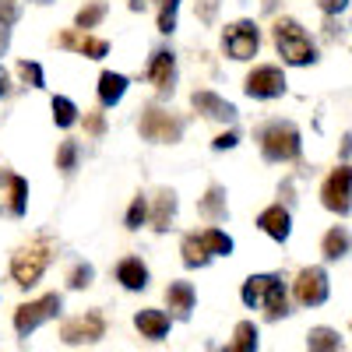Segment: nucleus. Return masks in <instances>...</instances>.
<instances>
[{
    "label": "nucleus",
    "mask_w": 352,
    "mask_h": 352,
    "mask_svg": "<svg viewBox=\"0 0 352 352\" xmlns=\"http://www.w3.org/2000/svg\"><path fill=\"white\" fill-rule=\"evenodd\" d=\"M272 36H275V50H278V56L285 64H292V67L317 64V46L310 43L307 28L296 18H278L275 28H272Z\"/></svg>",
    "instance_id": "obj_1"
},
{
    "label": "nucleus",
    "mask_w": 352,
    "mask_h": 352,
    "mask_svg": "<svg viewBox=\"0 0 352 352\" xmlns=\"http://www.w3.org/2000/svg\"><path fill=\"white\" fill-rule=\"evenodd\" d=\"M257 138H261V155L268 162H292V159H300V152H303L300 127L289 124V120L264 124Z\"/></svg>",
    "instance_id": "obj_2"
},
{
    "label": "nucleus",
    "mask_w": 352,
    "mask_h": 352,
    "mask_svg": "<svg viewBox=\"0 0 352 352\" xmlns=\"http://www.w3.org/2000/svg\"><path fill=\"white\" fill-rule=\"evenodd\" d=\"M60 310H64V296H60V292H46V296H39V300H28V303H21L14 310V331L21 338H28L36 328H43L46 320L60 317Z\"/></svg>",
    "instance_id": "obj_3"
},
{
    "label": "nucleus",
    "mask_w": 352,
    "mask_h": 352,
    "mask_svg": "<svg viewBox=\"0 0 352 352\" xmlns=\"http://www.w3.org/2000/svg\"><path fill=\"white\" fill-rule=\"evenodd\" d=\"M46 264H50V240H36V243L21 247V250L11 257V278H14L21 289H32V285L43 278Z\"/></svg>",
    "instance_id": "obj_4"
},
{
    "label": "nucleus",
    "mask_w": 352,
    "mask_h": 352,
    "mask_svg": "<svg viewBox=\"0 0 352 352\" xmlns=\"http://www.w3.org/2000/svg\"><path fill=\"white\" fill-rule=\"evenodd\" d=\"M138 131L144 141H159V144H173L184 138V120L169 109H159V106H148L141 109V120H138Z\"/></svg>",
    "instance_id": "obj_5"
},
{
    "label": "nucleus",
    "mask_w": 352,
    "mask_h": 352,
    "mask_svg": "<svg viewBox=\"0 0 352 352\" xmlns=\"http://www.w3.org/2000/svg\"><path fill=\"white\" fill-rule=\"evenodd\" d=\"M222 50L232 56V60H250V56H257V50H261V28L254 21H247V18L226 25Z\"/></svg>",
    "instance_id": "obj_6"
},
{
    "label": "nucleus",
    "mask_w": 352,
    "mask_h": 352,
    "mask_svg": "<svg viewBox=\"0 0 352 352\" xmlns=\"http://www.w3.org/2000/svg\"><path fill=\"white\" fill-rule=\"evenodd\" d=\"M328 292H331V282H328V272L324 268H303L292 282V296H296L300 307H320L328 303Z\"/></svg>",
    "instance_id": "obj_7"
},
{
    "label": "nucleus",
    "mask_w": 352,
    "mask_h": 352,
    "mask_svg": "<svg viewBox=\"0 0 352 352\" xmlns=\"http://www.w3.org/2000/svg\"><path fill=\"white\" fill-rule=\"evenodd\" d=\"M352 173H349V166H338V169H331L328 173V180H324V187H320V201H324V208L328 212H335V215H349V208H352Z\"/></svg>",
    "instance_id": "obj_8"
},
{
    "label": "nucleus",
    "mask_w": 352,
    "mask_h": 352,
    "mask_svg": "<svg viewBox=\"0 0 352 352\" xmlns=\"http://www.w3.org/2000/svg\"><path fill=\"white\" fill-rule=\"evenodd\" d=\"M102 335H106V320H102L99 310H88L81 317H71V320H64V328H60V338L67 345H92Z\"/></svg>",
    "instance_id": "obj_9"
},
{
    "label": "nucleus",
    "mask_w": 352,
    "mask_h": 352,
    "mask_svg": "<svg viewBox=\"0 0 352 352\" xmlns=\"http://www.w3.org/2000/svg\"><path fill=\"white\" fill-rule=\"evenodd\" d=\"M243 88H247L250 99H278V96H285V74L275 64H261L247 74Z\"/></svg>",
    "instance_id": "obj_10"
},
{
    "label": "nucleus",
    "mask_w": 352,
    "mask_h": 352,
    "mask_svg": "<svg viewBox=\"0 0 352 352\" xmlns=\"http://www.w3.org/2000/svg\"><path fill=\"white\" fill-rule=\"evenodd\" d=\"M56 46H60V50H74V53L88 56V60H102V56L109 53L106 39L88 36V32H81V28H67V32H60V36H56Z\"/></svg>",
    "instance_id": "obj_11"
},
{
    "label": "nucleus",
    "mask_w": 352,
    "mask_h": 352,
    "mask_svg": "<svg viewBox=\"0 0 352 352\" xmlns=\"http://www.w3.org/2000/svg\"><path fill=\"white\" fill-rule=\"evenodd\" d=\"M0 197H4V208H8V215L11 219H21L25 215V208H28V180H21L18 173H11V169H0Z\"/></svg>",
    "instance_id": "obj_12"
},
{
    "label": "nucleus",
    "mask_w": 352,
    "mask_h": 352,
    "mask_svg": "<svg viewBox=\"0 0 352 352\" xmlns=\"http://www.w3.org/2000/svg\"><path fill=\"white\" fill-rule=\"evenodd\" d=\"M148 78H152V85H155L159 96H173V88H176V56H173L169 50H155V53H152Z\"/></svg>",
    "instance_id": "obj_13"
},
{
    "label": "nucleus",
    "mask_w": 352,
    "mask_h": 352,
    "mask_svg": "<svg viewBox=\"0 0 352 352\" xmlns=\"http://www.w3.org/2000/svg\"><path fill=\"white\" fill-rule=\"evenodd\" d=\"M190 102H194V109L201 116H208V120H219V124H232V120H236V106L226 102L215 92H204V88H201V92L190 96Z\"/></svg>",
    "instance_id": "obj_14"
},
{
    "label": "nucleus",
    "mask_w": 352,
    "mask_h": 352,
    "mask_svg": "<svg viewBox=\"0 0 352 352\" xmlns=\"http://www.w3.org/2000/svg\"><path fill=\"white\" fill-rule=\"evenodd\" d=\"M194 303H197V296H194V285H190V282H169V289H166L169 317H176V320H190Z\"/></svg>",
    "instance_id": "obj_15"
},
{
    "label": "nucleus",
    "mask_w": 352,
    "mask_h": 352,
    "mask_svg": "<svg viewBox=\"0 0 352 352\" xmlns=\"http://www.w3.org/2000/svg\"><path fill=\"white\" fill-rule=\"evenodd\" d=\"M257 226L268 232L272 240L285 243L289 232H292V215H289V208H282V204H272V208H264V212L257 215Z\"/></svg>",
    "instance_id": "obj_16"
},
{
    "label": "nucleus",
    "mask_w": 352,
    "mask_h": 352,
    "mask_svg": "<svg viewBox=\"0 0 352 352\" xmlns=\"http://www.w3.org/2000/svg\"><path fill=\"white\" fill-rule=\"evenodd\" d=\"M169 324H173V317L166 310H138L134 314V328L152 342H162L169 335Z\"/></svg>",
    "instance_id": "obj_17"
},
{
    "label": "nucleus",
    "mask_w": 352,
    "mask_h": 352,
    "mask_svg": "<svg viewBox=\"0 0 352 352\" xmlns=\"http://www.w3.org/2000/svg\"><path fill=\"white\" fill-rule=\"evenodd\" d=\"M261 307H264V317H268V320L289 317V292H285V285H282L278 275H272L268 289H264V296H261Z\"/></svg>",
    "instance_id": "obj_18"
},
{
    "label": "nucleus",
    "mask_w": 352,
    "mask_h": 352,
    "mask_svg": "<svg viewBox=\"0 0 352 352\" xmlns=\"http://www.w3.org/2000/svg\"><path fill=\"white\" fill-rule=\"evenodd\" d=\"M116 282H120L124 289H131V292L148 289V268H144V261L141 257H124L120 264H116Z\"/></svg>",
    "instance_id": "obj_19"
},
{
    "label": "nucleus",
    "mask_w": 352,
    "mask_h": 352,
    "mask_svg": "<svg viewBox=\"0 0 352 352\" xmlns=\"http://www.w3.org/2000/svg\"><path fill=\"white\" fill-rule=\"evenodd\" d=\"M173 219H176V194H173L169 187H162V190L155 194V208H152V229H155V232H166V229L173 226Z\"/></svg>",
    "instance_id": "obj_20"
},
{
    "label": "nucleus",
    "mask_w": 352,
    "mask_h": 352,
    "mask_svg": "<svg viewBox=\"0 0 352 352\" xmlns=\"http://www.w3.org/2000/svg\"><path fill=\"white\" fill-rule=\"evenodd\" d=\"M127 92V78L116 74V71H102L99 74V102L102 106H116Z\"/></svg>",
    "instance_id": "obj_21"
},
{
    "label": "nucleus",
    "mask_w": 352,
    "mask_h": 352,
    "mask_svg": "<svg viewBox=\"0 0 352 352\" xmlns=\"http://www.w3.org/2000/svg\"><path fill=\"white\" fill-rule=\"evenodd\" d=\"M197 208H201L204 219H212V222L226 219V212H229V204H226V187H222V184H212L208 190H204V197H201Z\"/></svg>",
    "instance_id": "obj_22"
},
{
    "label": "nucleus",
    "mask_w": 352,
    "mask_h": 352,
    "mask_svg": "<svg viewBox=\"0 0 352 352\" xmlns=\"http://www.w3.org/2000/svg\"><path fill=\"white\" fill-rule=\"evenodd\" d=\"M320 254H324V261H342L349 257V229L345 226H335L324 232V243H320Z\"/></svg>",
    "instance_id": "obj_23"
},
{
    "label": "nucleus",
    "mask_w": 352,
    "mask_h": 352,
    "mask_svg": "<svg viewBox=\"0 0 352 352\" xmlns=\"http://www.w3.org/2000/svg\"><path fill=\"white\" fill-rule=\"evenodd\" d=\"M307 349H310V352H342L345 342H342V335H338L335 328H310Z\"/></svg>",
    "instance_id": "obj_24"
},
{
    "label": "nucleus",
    "mask_w": 352,
    "mask_h": 352,
    "mask_svg": "<svg viewBox=\"0 0 352 352\" xmlns=\"http://www.w3.org/2000/svg\"><path fill=\"white\" fill-rule=\"evenodd\" d=\"M197 240H201V247L208 250L212 257H229L232 254V236L229 232H222V229H204V232H197Z\"/></svg>",
    "instance_id": "obj_25"
},
{
    "label": "nucleus",
    "mask_w": 352,
    "mask_h": 352,
    "mask_svg": "<svg viewBox=\"0 0 352 352\" xmlns=\"http://www.w3.org/2000/svg\"><path fill=\"white\" fill-rule=\"evenodd\" d=\"M257 324L254 320H240L236 328H232V345L226 352H257Z\"/></svg>",
    "instance_id": "obj_26"
},
{
    "label": "nucleus",
    "mask_w": 352,
    "mask_h": 352,
    "mask_svg": "<svg viewBox=\"0 0 352 352\" xmlns=\"http://www.w3.org/2000/svg\"><path fill=\"white\" fill-rule=\"evenodd\" d=\"M180 254H184V264H187V268H208V264H212V254L201 247L197 232L184 236V243H180Z\"/></svg>",
    "instance_id": "obj_27"
},
{
    "label": "nucleus",
    "mask_w": 352,
    "mask_h": 352,
    "mask_svg": "<svg viewBox=\"0 0 352 352\" xmlns=\"http://www.w3.org/2000/svg\"><path fill=\"white\" fill-rule=\"evenodd\" d=\"M53 124L56 127H74L78 124V106L64 96H53Z\"/></svg>",
    "instance_id": "obj_28"
},
{
    "label": "nucleus",
    "mask_w": 352,
    "mask_h": 352,
    "mask_svg": "<svg viewBox=\"0 0 352 352\" xmlns=\"http://www.w3.org/2000/svg\"><path fill=\"white\" fill-rule=\"evenodd\" d=\"M268 282H272V275H250L247 282H243V303L247 307H261V296H264V289H268Z\"/></svg>",
    "instance_id": "obj_29"
},
{
    "label": "nucleus",
    "mask_w": 352,
    "mask_h": 352,
    "mask_svg": "<svg viewBox=\"0 0 352 352\" xmlns=\"http://www.w3.org/2000/svg\"><path fill=\"white\" fill-rule=\"evenodd\" d=\"M106 18V4H102V0H92V4H85L81 11H78V28H81V32H88V28H96L99 21Z\"/></svg>",
    "instance_id": "obj_30"
},
{
    "label": "nucleus",
    "mask_w": 352,
    "mask_h": 352,
    "mask_svg": "<svg viewBox=\"0 0 352 352\" xmlns=\"http://www.w3.org/2000/svg\"><path fill=\"white\" fill-rule=\"evenodd\" d=\"M78 159H81L78 141H64V144H60V152H56V169L71 176V173L78 169Z\"/></svg>",
    "instance_id": "obj_31"
},
{
    "label": "nucleus",
    "mask_w": 352,
    "mask_h": 352,
    "mask_svg": "<svg viewBox=\"0 0 352 352\" xmlns=\"http://www.w3.org/2000/svg\"><path fill=\"white\" fill-rule=\"evenodd\" d=\"M176 11H180V0H159V32L169 36L176 28Z\"/></svg>",
    "instance_id": "obj_32"
},
{
    "label": "nucleus",
    "mask_w": 352,
    "mask_h": 352,
    "mask_svg": "<svg viewBox=\"0 0 352 352\" xmlns=\"http://www.w3.org/2000/svg\"><path fill=\"white\" fill-rule=\"evenodd\" d=\"M144 219H148V201H144L141 194L131 201V208H127V219H124V226L127 229H141L144 226Z\"/></svg>",
    "instance_id": "obj_33"
},
{
    "label": "nucleus",
    "mask_w": 352,
    "mask_h": 352,
    "mask_svg": "<svg viewBox=\"0 0 352 352\" xmlns=\"http://www.w3.org/2000/svg\"><path fill=\"white\" fill-rule=\"evenodd\" d=\"M18 74L25 78V85H32V88H43L46 78H43V67L36 60H18Z\"/></svg>",
    "instance_id": "obj_34"
},
{
    "label": "nucleus",
    "mask_w": 352,
    "mask_h": 352,
    "mask_svg": "<svg viewBox=\"0 0 352 352\" xmlns=\"http://www.w3.org/2000/svg\"><path fill=\"white\" fill-rule=\"evenodd\" d=\"M92 278H96L92 264H78V268L71 272V278H67V285H71V289H88V285H92Z\"/></svg>",
    "instance_id": "obj_35"
},
{
    "label": "nucleus",
    "mask_w": 352,
    "mask_h": 352,
    "mask_svg": "<svg viewBox=\"0 0 352 352\" xmlns=\"http://www.w3.org/2000/svg\"><path fill=\"white\" fill-rule=\"evenodd\" d=\"M21 18V0H0V25L11 28Z\"/></svg>",
    "instance_id": "obj_36"
},
{
    "label": "nucleus",
    "mask_w": 352,
    "mask_h": 352,
    "mask_svg": "<svg viewBox=\"0 0 352 352\" xmlns=\"http://www.w3.org/2000/svg\"><path fill=\"white\" fill-rule=\"evenodd\" d=\"M85 131L99 138V134L106 131V116H102V113H85Z\"/></svg>",
    "instance_id": "obj_37"
},
{
    "label": "nucleus",
    "mask_w": 352,
    "mask_h": 352,
    "mask_svg": "<svg viewBox=\"0 0 352 352\" xmlns=\"http://www.w3.org/2000/svg\"><path fill=\"white\" fill-rule=\"evenodd\" d=\"M236 144H240V134H236V131H226V134H219V138L212 141V148H215V152H226V148H236Z\"/></svg>",
    "instance_id": "obj_38"
},
{
    "label": "nucleus",
    "mask_w": 352,
    "mask_h": 352,
    "mask_svg": "<svg viewBox=\"0 0 352 352\" xmlns=\"http://www.w3.org/2000/svg\"><path fill=\"white\" fill-rule=\"evenodd\" d=\"M215 11H219V0H197V14H201V21H215Z\"/></svg>",
    "instance_id": "obj_39"
},
{
    "label": "nucleus",
    "mask_w": 352,
    "mask_h": 352,
    "mask_svg": "<svg viewBox=\"0 0 352 352\" xmlns=\"http://www.w3.org/2000/svg\"><path fill=\"white\" fill-rule=\"evenodd\" d=\"M317 4H320V11H324V14H342L349 8V0H317Z\"/></svg>",
    "instance_id": "obj_40"
},
{
    "label": "nucleus",
    "mask_w": 352,
    "mask_h": 352,
    "mask_svg": "<svg viewBox=\"0 0 352 352\" xmlns=\"http://www.w3.org/2000/svg\"><path fill=\"white\" fill-rule=\"evenodd\" d=\"M152 8H159V0H131V11L134 14H144V11H152Z\"/></svg>",
    "instance_id": "obj_41"
},
{
    "label": "nucleus",
    "mask_w": 352,
    "mask_h": 352,
    "mask_svg": "<svg viewBox=\"0 0 352 352\" xmlns=\"http://www.w3.org/2000/svg\"><path fill=\"white\" fill-rule=\"evenodd\" d=\"M8 46H11V28L0 25V53H8Z\"/></svg>",
    "instance_id": "obj_42"
},
{
    "label": "nucleus",
    "mask_w": 352,
    "mask_h": 352,
    "mask_svg": "<svg viewBox=\"0 0 352 352\" xmlns=\"http://www.w3.org/2000/svg\"><path fill=\"white\" fill-rule=\"evenodd\" d=\"M8 88H11V78H8V71H4V67H0V99L8 96Z\"/></svg>",
    "instance_id": "obj_43"
},
{
    "label": "nucleus",
    "mask_w": 352,
    "mask_h": 352,
    "mask_svg": "<svg viewBox=\"0 0 352 352\" xmlns=\"http://www.w3.org/2000/svg\"><path fill=\"white\" fill-rule=\"evenodd\" d=\"M32 4H43L46 8V4H53V0H32Z\"/></svg>",
    "instance_id": "obj_44"
}]
</instances>
